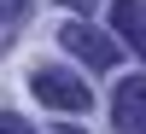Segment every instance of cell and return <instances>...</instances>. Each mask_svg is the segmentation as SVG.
<instances>
[{
    "mask_svg": "<svg viewBox=\"0 0 146 134\" xmlns=\"http://www.w3.org/2000/svg\"><path fill=\"white\" fill-rule=\"evenodd\" d=\"M111 35H123L146 58V0H111Z\"/></svg>",
    "mask_w": 146,
    "mask_h": 134,
    "instance_id": "4",
    "label": "cell"
},
{
    "mask_svg": "<svg viewBox=\"0 0 146 134\" xmlns=\"http://www.w3.org/2000/svg\"><path fill=\"white\" fill-rule=\"evenodd\" d=\"M70 6H94V0H70Z\"/></svg>",
    "mask_w": 146,
    "mask_h": 134,
    "instance_id": "7",
    "label": "cell"
},
{
    "mask_svg": "<svg viewBox=\"0 0 146 134\" xmlns=\"http://www.w3.org/2000/svg\"><path fill=\"white\" fill-rule=\"evenodd\" d=\"M29 88H35V99H41L47 111H70V117H76V111H88V105H94V88H88V82L70 76V70H53V64L35 70Z\"/></svg>",
    "mask_w": 146,
    "mask_h": 134,
    "instance_id": "1",
    "label": "cell"
},
{
    "mask_svg": "<svg viewBox=\"0 0 146 134\" xmlns=\"http://www.w3.org/2000/svg\"><path fill=\"white\" fill-rule=\"evenodd\" d=\"M111 128L117 134H140L146 128V76L117 82V93H111Z\"/></svg>",
    "mask_w": 146,
    "mask_h": 134,
    "instance_id": "3",
    "label": "cell"
},
{
    "mask_svg": "<svg viewBox=\"0 0 146 134\" xmlns=\"http://www.w3.org/2000/svg\"><path fill=\"white\" fill-rule=\"evenodd\" d=\"M58 41H64V53L82 58L88 70H111L117 58H123V47H117L111 35H100L94 23H64V29H58Z\"/></svg>",
    "mask_w": 146,
    "mask_h": 134,
    "instance_id": "2",
    "label": "cell"
},
{
    "mask_svg": "<svg viewBox=\"0 0 146 134\" xmlns=\"http://www.w3.org/2000/svg\"><path fill=\"white\" fill-rule=\"evenodd\" d=\"M140 134H146V128H140Z\"/></svg>",
    "mask_w": 146,
    "mask_h": 134,
    "instance_id": "8",
    "label": "cell"
},
{
    "mask_svg": "<svg viewBox=\"0 0 146 134\" xmlns=\"http://www.w3.org/2000/svg\"><path fill=\"white\" fill-rule=\"evenodd\" d=\"M23 6H29V0H0V23H6V18H18Z\"/></svg>",
    "mask_w": 146,
    "mask_h": 134,
    "instance_id": "6",
    "label": "cell"
},
{
    "mask_svg": "<svg viewBox=\"0 0 146 134\" xmlns=\"http://www.w3.org/2000/svg\"><path fill=\"white\" fill-rule=\"evenodd\" d=\"M0 134H35V128L23 123V117H0Z\"/></svg>",
    "mask_w": 146,
    "mask_h": 134,
    "instance_id": "5",
    "label": "cell"
}]
</instances>
